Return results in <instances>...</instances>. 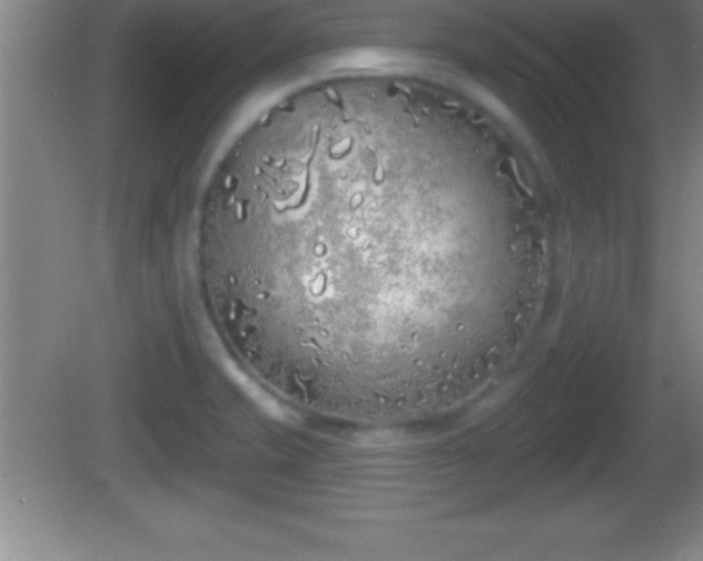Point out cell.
<instances>
[{
	"label": "cell",
	"instance_id": "cell-1",
	"mask_svg": "<svg viewBox=\"0 0 703 561\" xmlns=\"http://www.w3.org/2000/svg\"><path fill=\"white\" fill-rule=\"evenodd\" d=\"M372 120L273 125L222 161L201 287L232 351L304 405L375 413L444 392L499 298L448 180Z\"/></svg>",
	"mask_w": 703,
	"mask_h": 561
}]
</instances>
